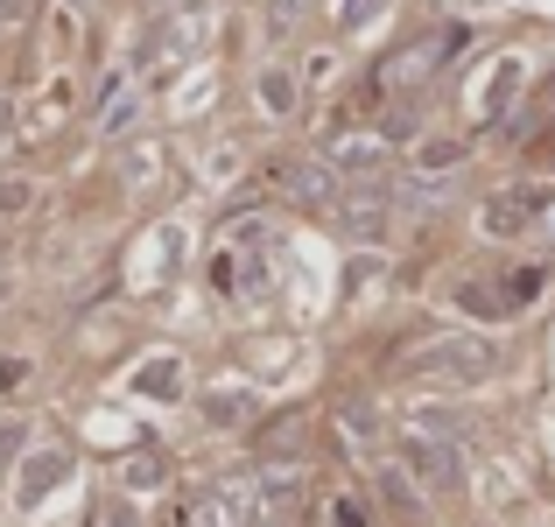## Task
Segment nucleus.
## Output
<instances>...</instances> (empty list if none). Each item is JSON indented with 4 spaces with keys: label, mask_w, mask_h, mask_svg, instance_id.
Segmentation results:
<instances>
[{
    "label": "nucleus",
    "mask_w": 555,
    "mask_h": 527,
    "mask_svg": "<svg viewBox=\"0 0 555 527\" xmlns=\"http://www.w3.org/2000/svg\"><path fill=\"white\" fill-rule=\"evenodd\" d=\"M492 365H500V351H492V338H472V331H443V338L415 345L401 359L408 380H450V387H472V380H486Z\"/></svg>",
    "instance_id": "1"
},
{
    "label": "nucleus",
    "mask_w": 555,
    "mask_h": 527,
    "mask_svg": "<svg viewBox=\"0 0 555 527\" xmlns=\"http://www.w3.org/2000/svg\"><path fill=\"white\" fill-rule=\"evenodd\" d=\"M457 50H464L457 28H429V36H415L408 50H393L387 64L373 70V92H379V99H408V92H422V85H429Z\"/></svg>",
    "instance_id": "2"
},
{
    "label": "nucleus",
    "mask_w": 555,
    "mask_h": 527,
    "mask_svg": "<svg viewBox=\"0 0 555 527\" xmlns=\"http://www.w3.org/2000/svg\"><path fill=\"white\" fill-rule=\"evenodd\" d=\"M401 464L415 472L422 492H450L464 478V458L443 444V436H401Z\"/></svg>",
    "instance_id": "3"
},
{
    "label": "nucleus",
    "mask_w": 555,
    "mask_h": 527,
    "mask_svg": "<svg viewBox=\"0 0 555 527\" xmlns=\"http://www.w3.org/2000/svg\"><path fill=\"white\" fill-rule=\"evenodd\" d=\"M542 211H555V183H514V190H500V197L486 204V232H528Z\"/></svg>",
    "instance_id": "4"
},
{
    "label": "nucleus",
    "mask_w": 555,
    "mask_h": 527,
    "mask_svg": "<svg viewBox=\"0 0 555 527\" xmlns=\"http://www.w3.org/2000/svg\"><path fill=\"white\" fill-rule=\"evenodd\" d=\"M274 190L317 211V204L338 197V169H331V163H274Z\"/></svg>",
    "instance_id": "5"
},
{
    "label": "nucleus",
    "mask_w": 555,
    "mask_h": 527,
    "mask_svg": "<svg viewBox=\"0 0 555 527\" xmlns=\"http://www.w3.org/2000/svg\"><path fill=\"white\" fill-rule=\"evenodd\" d=\"M338 232L345 240H359V246H373V240H387V204H373V197H359V204H338Z\"/></svg>",
    "instance_id": "6"
},
{
    "label": "nucleus",
    "mask_w": 555,
    "mask_h": 527,
    "mask_svg": "<svg viewBox=\"0 0 555 527\" xmlns=\"http://www.w3.org/2000/svg\"><path fill=\"white\" fill-rule=\"evenodd\" d=\"M141 113V85H106V106H99V134H127Z\"/></svg>",
    "instance_id": "7"
},
{
    "label": "nucleus",
    "mask_w": 555,
    "mask_h": 527,
    "mask_svg": "<svg viewBox=\"0 0 555 527\" xmlns=\"http://www.w3.org/2000/svg\"><path fill=\"white\" fill-rule=\"evenodd\" d=\"M134 387L149 394V401H177V394H183V365H177V359H149V365L134 373Z\"/></svg>",
    "instance_id": "8"
},
{
    "label": "nucleus",
    "mask_w": 555,
    "mask_h": 527,
    "mask_svg": "<svg viewBox=\"0 0 555 527\" xmlns=\"http://www.w3.org/2000/svg\"><path fill=\"white\" fill-rule=\"evenodd\" d=\"M155 486H169V464L155 458V450H134V458L120 464V492H155Z\"/></svg>",
    "instance_id": "9"
},
{
    "label": "nucleus",
    "mask_w": 555,
    "mask_h": 527,
    "mask_svg": "<svg viewBox=\"0 0 555 527\" xmlns=\"http://www.w3.org/2000/svg\"><path fill=\"white\" fill-rule=\"evenodd\" d=\"M379 163H387V149H379V141H345V149L331 155V169H338V176H352V183H366V176H373Z\"/></svg>",
    "instance_id": "10"
},
{
    "label": "nucleus",
    "mask_w": 555,
    "mask_h": 527,
    "mask_svg": "<svg viewBox=\"0 0 555 527\" xmlns=\"http://www.w3.org/2000/svg\"><path fill=\"white\" fill-rule=\"evenodd\" d=\"M542 282H548V268H520V274H506V282H500V310H506V317L528 310V303L542 296Z\"/></svg>",
    "instance_id": "11"
},
{
    "label": "nucleus",
    "mask_w": 555,
    "mask_h": 527,
    "mask_svg": "<svg viewBox=\"0 0 555 527\" xmlns=\"http://www.w3.org/2000/svg\"><path fill=\"white\" fill-rule=\"evenodd\" d=\"M260 113H274V120H282V113H296V78H288V70H260Z\"/></svg>",
    "instance_id": "12"
},
{
    "label": "nucleus",
    "mask_w": 555,
    "mask_h": 527,
    "mask_svg": "<svg viewBox=\"0 0 555 527\" xmlns=\"http://www.w3.org/2000/svg\"><path fill=\"white\" fill-rule=\"evenodd\" d=\"M324 527H373V506L359 492H324Z\"/></svg>",
    "instance_id": "13"
},
{
    "label": "nucleus",
    "mask_w": 555,
    "mask_h": 527,
    "mask_svg": "<svg viewBox=\"0 0 555 527\" xmlns=\"http://www.w3.org/2000/svg\"><path fill=\"white\" fill-rule=\"evenodd\" d=\"M64 472H70V458H64V450H50V458H36V464H28V478H22V500H42V486H56Z\"/></svg>",
    "instance_id": "14"
},
{
    "label": "nucleus",
    "mask_w": 555,
    "mask_h": 527,
    "mask_svg": "<svg viewBox=\"0 0 555 527\" xmlns=\"http://www.w3.org/2000/svg\"><path fill=\"white\" fill-rule=\"evenodd\" d=\"M457 163H464V141H443V134H436V141H422V149H415V169H422V176L457 169Z\"/></svg>",
    "instance_id": "15"
},
{
    "label": "nucleus",
    "mask_w": 555,
    "mask_h": 527,
    "mask_svg": "<svg viewBox=\"0 0 555 527\" xmlns=\"http://www.w3.org/2000/svg\"><path fill=\"white\" fill-rule=\"evenodd\" d=\"M379 8H387V0H338V28H366Z\"/></svg>",
    "instance_id": "16"
},
{
    "label": "nucleus",
    "mask_w": 555,
    "mask_h": 527,
    "mask_svg": "<svg viewBox=\"0 0 555 527\" xmlns=\"http://www.w3.org/2000/svg\"><path fill=\"white\" fill-rule=\"evenodd\" d=\"M246 415H254L246 394H218V401H211V422H246Z\"/></svg>",
    "instance_id": "17"
},
{
    "label": "nucleus",
    "mask_w": 555,
    "mask_h": 527,
    "mask_svg": "<svg viewBox=\"0 0 555 527\" xmlns=\"http://www.w3.org/2000/svg\"><path fill=\"white\" fill-rule=\"evenodd\" d=\"M22 422H0V464H14V458H22Z\"/></svg>",
    "instance_id": "18"
},
{
    "label": "nucleus",
    "mask_w": 555,
    "mask_h": 527,
    "mask_svg": "<svg viewBox=\"0 0 555 527\" xmlns=\"http://www.w3.org/2000/svg\"><path fill=\"white\" fill-rule=\"evenodd\" d=\"M92 527H134V506H120V500H106L99 506V520Z\"/></svg>",
    "instance_id": "19"
},
{
    "label": "nucleus",
    "mask_w": 555,
    "mask_h": 527,
    "mask_svg": "<svg viewBox=\"0 0 555 527\" xmlns=\"http://www.w3.org/2000/svg\"><path fill=\"white\" fill-rule=\"evenodd\" d=\"M28 380V359H0V394H14Z\"/></svg>",
    "instance_id": "20"
},
{
    "label": "nucleus",
    "mask_w": 555,
    "mask_h": 527,
    "mask_svg": "<svg viewBox=\"0 0 555 527\" xmlns=\"http://www.w3.org/2000/svg\"><path fill=\"white\" fill-rule=\"evenodd\" d=\"M28 22V0H0V28H22Z\"/></svg>",
    "instance_id": "21"
},
{
    "label": "nucleus",
    "mask_w": 555,
    "mask_h": 527,
    "mask_svg": "<svg viewBox=\"0 0 555 527\" xmlns=\"http://www.w3.org/2000/svg\"><path fill=\"white\" fill-rule=\"evenodd\" d=\"M548 155H555V127H548Z\"/></svg>",
    "instance_id": "22"
},
{
    "label": "nucleus",
    "mask_w": 555,
    "mask_h": 527,
    "mask_svg": "<svg viewBox=\"0 0 555 527\" xmlns=\"http://www.w3.org/2000/svg\"><path fill=\"white\" fill-rule=\"evenodd\" d=\"M0 296H8V282H0Z\"/></svg>",
    "instance_id": "23"
}]
</instances>
